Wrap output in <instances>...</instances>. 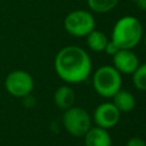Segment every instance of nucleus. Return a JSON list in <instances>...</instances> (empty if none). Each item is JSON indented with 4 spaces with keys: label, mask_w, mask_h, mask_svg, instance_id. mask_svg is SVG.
<instances>
[{
    "label": "nucleus",
    "mask_w": 146,
    "mask_h": 146,
    "mask_svg": "<svg viewBox=\"0 0 146 146\" xmlns=\"http://www.w3.org/2000/svg\"><path fill=\"white\" fill-rule=\"evenodd\" d=\"M56 74L66 83L76 84L86 81L92 68L89 54L79 46L62 48L54 60Z\"/></svg>",
    "instance_id": "1"
},
{
    "label": "nucleus",
    "mask_w": 146,
    "mask_h": 146,
    "mask_svg": "<svg viewBox=\"0 0 146 146\" xmlns=\"http://www.w3.org/2000/svg\"><path fill=\"white\" fill-rule=\"evenodd\" d=\"M143 38V25L135 16H123L119 18L112 30L111 40L120 49L135 48Z\"/></svg>",
    "instance_id": "2"
},
{
    "label": "nucleus",
    "mask_w": 146,
    "mask_h": 146,
    "mask_svg": "<svg viewBox=\"0 0 146 146\" xmlns=\"http://www.w3.org/2000/svg\"><path fill=\"white\" fill-rule=\"evenodd\" d=\"M92 86L99 96L112 98L122 87L121 73L112 65H103L95 71L92 75Z\"/></svg>",
    "instance_id": "3"
},
{
    "label": "nucleus",
    "mask_w": 146,
    "mask_h": 146,
    "mask_svg": "<svg viewBox=\"0 0 146 146\" xmlns=\"http://www.w3.org/2000/svg\"><path fill=\"white\" fill-rule=\"evenodd\" d=\"M96 21L91 11L76 9L70 11L64 18L65 31L73 36L82 38L87 36L92 30H95Z\"/></svg>",
    "instance_id": "4"
},
{
    "label": "nucleus",
    "mask_w": 146,
    "mask_h": 146,
    "mask_svg": "<svg viewBox=\"0 0 146 146\" xmlns=\"http://www.w3.org/2000/svg\"><path fill=\"white\" fill-rule=\"evenodd\" d=\"M62 122L68 135L78 138L83 137L91 128L90 114L84 108L74 105L64 111Z\"/></svg>",
    "instance_id": "5"
},
{
    "label": "nucleus",
    "mask_w": 146,
    "mask_h": 146,
    "mask_svg": "<svg viewBox=\"0 0 146 146\" xmlns=\"http://www.w3.org/2000/svg\"><path fill=\"white\" fill-rule=\"evenodd\" d=\"M3 86L7 92L13 97L23 98L33 91L34 80L29 72L23 70H15L6 76Z\"/></svg>",
    "instance_id": "6"
},
{
    "label": "nucleus",
    "mask_w": 146,
    "mask_h": 146,
    "mask_svg": "<svg viewBox=\"0 0 146 146\" xmlns=\"http://www.w3.org/2000/svg\"><path fill=\"white\" fill-rule=\"evenodd\" d=\"M121 112L111 102L99 104L94 111V122L97 127L104 129L114 128L120 121Z\"/></svg>",
    "instance_id": "7"
},
{
    "label": "nucleus",
    "mask_w": 146,
    "mask_h": 146,
    "mask_svg": "<svg viewBox=\"0 0 146 146\" xmlns=\"http://www.w3.org/2000/svg\"><path fill=\"white\" fill-rule=\"evenodd\" d=\"M113 66L121 74H132L139 66V58L131 49H119L113 56Z\"/></svg>",
    "instance_id": "8"
},
{
    "label": "nucleus",
    "mask_w": 146,
    "mask_h": 146,
    "mask_svg": "<svg viewBox=\"0 0 146 146\" xmlns=\"http://www.w3.org/2000/svg\"><path fill=\"white\" fill-rule=\"evenodd\" d=\"M84 146H112V138L107 129L100 127H91L86 135Z\"/></svg>",
    "instance_id": "9"
},
{
    "label": "nucleus",
    "mask_w": 146,
    "mask_h": 146,
    "mask_svg": "<svg viewBox=\"0 0 146 146\" xmlns=\"http://www.w3.org/2000/svg\"><path fill=\"white\" fill-rule=\"evenodd\" d=\"M54 103L60 110H67L75 103V91L68 86H62L54 94Z\"/></svg>",
    "instance_id": "10"
},
{
    "label": "nucleus",
    "mask_w": 146,
    "mask_h": 146,
    "mask_svg": "<svg viewBox=\"0 0 146 146\" xmlns=\"http://www.w3.org/2000/svg\"><path fill=\"white\" fill-rule=\"evenodd\" d=\"M113 104L114 106L121 112V113H128L131 112L135 106H136V98L135 96L128 91V90H122L120 89L113 97Z\"/></svg>",
    "instance_id": "11"
},
{
    "label": "nucleus",
    "mask_w": 146,
    "mask_h": 146,
    "mask_svg": "<svg viewBox=\"0 0 146 146\" xmlns=\"http://www.w3.org/2000/svg\"><path fill=\"white\" fill-rule=\"evenodd\" d=\"M108 42L107 35L99 30H92L87 35V46L94 52H103Z\"/></svg>",
    "instance_id": "12"
},
{
    "label": "nucleus",
    "mask_w": 146,
    "mask_h": 146,
    "mask_svg": "<svg viewBox=\"0 0 146 146\" xmlns=\"http://www.w3.org/2000/svg\"><path fill=\"white\" fill-rule=\"evenodd\" d=\"M119 0H87V5L92 13L96 14H106L113 10Z\"/></svg>",
    "instance_id": "13"
},
{
    "label": "nucleus",
    "mask_w": 146,
    "mask_h": 146,
    "mask_svg": "<svg viewBox=\"0 0 146 146\" xmlns=\"http://www.w3.org/2000/svg\"><path fill=\"white\" fill-rule=\"evenodd\" d=\"M131 75L135 88L140 91H146V63L139 64V66Z\"/></svg>",
    "instance_id": "14"
},
{
    "label": "nucleus",
    "mask_w": 146,
    "mask_h": 146,
    "mask_svg": "<svg viewBox=\"0 0 146 146\" xmlns=\"http://www.w3.org/2000/svg\"><path fill=\"white\" fill-rule=\"evenodd\" d=\"M119 49H120V48H119L112 40H108V42H107V44H106V47H105V49H104V52H106V54L110 55V56H114V55L117 52Z\"/></svg>",
    "instance_id": "15"
},
{
    "label": "nucleus",
    "mask_w": 146,
    "mask_h": 146,
    "mask_svg": "<svg viewBox=\"0 0 146 146\" xmlns=\"http://www.w3.org/2000/svg\"><path fill=\"white\" fill-rule=\"evenodd\" d=\"M125 146H146V143H145V140H144L143 138H140V137H131V138L127 141Z\"/></svg>",
    "instance_id": "16"
},
{
    "label": "nucleus",
    "mask_w": 146,
    "mask_h": 146,
    "mask_svg": "<svg viewBox=\"0 0 146 146\" xmlns=\"http://www.w3.org/2000/svg\"><path fill=\"white\" fill-rule=\"evenodd\" d=\"M23 104L27 107H33L35 105V100H34V98L31 97V94H30V95L23 97Z\"/></svg>",
    "instance_id": "17"
},
{
    "label": "nucleus",
    "mask_w": 146,
    "mask_h": 146,
    "mask_svg": "<svg viewBox=\"0 0 146 146\" xmlns=\"http://www.w3.org/2000/svg\"><path fill=\"white\" fill-rule=\"evenodd\" d=\"M133 2L136 3V6L141 9V10H146V0H133Z\"/></svg>",
    "instance_id": "18"
},
{
    "label": "nucleus",
    "mask_w": 146,
    "mask_h": 146,
    "mask_svg": "<svg viewBox=\"0 0 146 146\" xmlns=\"http://www.w3.org/2000/svg\"><path fill=\"white\" fill-rule=\"evenodd\" d=\"M144 43H145V47H146V35H145V38H144Z\"/></svg>",
    "instance_id": "19"
}]
</instances>
